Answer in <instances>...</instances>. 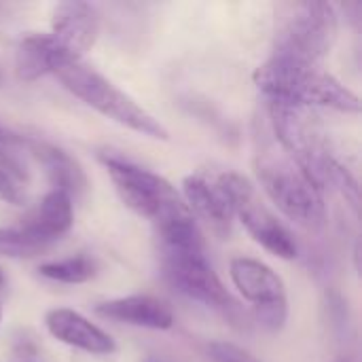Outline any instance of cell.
I'll return each instance as SVG.
<instances>
[{
    "instance_id": "6da1fadb",
    "label": "cell",
    "mask_w": 362,
    "mask_h": 362,
    "mask_svg": "<svg viewBox=\"0 0 362 362\" xmlns=\"http://www.w3.org/2000/svg\"><path fill=\"white\" fill-rule=\"evenodd\" d=\"M255 168L267 197L284 216L305 229H320L325 225L327 214L322 189L276 142L274 136L259 138Z\"/></svg>"
},
{
    "instance_id": "7a4b0ae2",
    "label": "cell",
    "mask_w": 362,
    "mask_h": 362,
    "mask_svg": "<svg viewBox=\"0 0 362 362\" xmlns=\"http://www.w3.org/2000/svg\"><path fill=\"white\" fill-rule=\"evenodd\" d=\"M255 85L267 102L297 108L327 106L341 112H361L358 95L320 66H301L272 57L255 70Z\"/></svg>"
},
{
    "instance_id": "3957f363",
    "label": "cell",
    "mask_w": 362,
    "mask_h": 362,
    "mask_svg": "<svg viewBox=\"0 0 362 362\" xmlns=\"http://www.w3.org/2000/svg\"><path fill=\"white\" fill-rule=\"evenodd\" d=\"M55 76L72 95L83 100L100 115L112 119L115 123L155 140L170 138L168 129L163 127V123H159V119H155L140 104H136L127 93H123L108 78H104L100 72L85 66L83 62L64 64L62 68L55 70Z\"/></svg>"
},
{
    "instance_id": "277c9868",
    "label": "cell",
    "mask_w": 362,
    "mask_h": 362,
    "mask_svg": "<svg viewBox=\"0 0 362 362\" xmlns=\"http://www.w3.org/2000/svg\"><path fill=\"white\" fill-rule=\"evenodd\" d=\"M100 161L108 170L123 204L136 214L161 225L170 218L191 212L176 189L159 174L115 153H102Z\"/></svg>"
},
{
    "instance_id": "5b68a950",
    "label": "cell",
    "mask_w": 362,
    "mask_h": 362,
    "mask_svg": "<svg viewBox=\"0 0 362 362\" xmlns=\"http://www.w3.org/2000/svg\"><path fill=\"white\" fill-rule=\"evenodd\" d=\"M339 32L337 8L329 2H301L278 30L272 57L301 66H318L333 49Z\"/></svg>"
},
{
    "instance_id": "8992f818",
    "label": "cell",
    "mask_w": 362,
    "mask_h": 362,
    "mask_svg": "<svg viewBox=\"0 0 362 362\" xmlns=\"http://www.w3.org/2000/svg\"><path fill=\"white\" fill-rule=\"evenodd\" d=\"M161 274L165 282L180 295L233 318L240 308L227 293L204 250L185 248H161Z\"/></svg>"
},
{
    "instance_id": "52a82bcc",
    "label": "cell",
    "mask_w": 362,
    "mask_h": 362,
    "mask_svg": "<svg viewBox=\"0 0 362 362\" xmlns=\"http://www.w3.org/2000/svg\"><path fill=\"white\" fill-rule=\"evenodd\" d=\"M216 180L221 182V187L225 189L231 202L233 216L242 221V225L246 227V231L252 235L257 244H261L265 250H269L272 255L284 261L297 259L299 248L295 238L278 221V216L259 202L255 187L250 185L248 178H244L238 172H223L216 176Z\"/></svg>"
},
{
    "instance_id": "ba28073f",
    "label": "cell",
    "mask_w": 362,
    "mask_h": 362,
    "mask_svg": "<svg viewBox=\"0 0 362 362\" xmlns=\"http://www.w3.org/2000/svg\"><path fill=\"white\" fill-rule=\"evenodd\" d=\"M229 274L242 297L252 303L257 320L269 331H280L288 318V299L282 278L269 265L248 257H235L229 265Z\"/></svg>"
},
{
    "instance_id": "9c48e42d",
    "label": "cell",
    "mask_w": 362,
    "mask_h": 362,
    "mask_svg": "<svg viewBox=\"0 0 362 362\" xmlns=\"http://www.w3.org/2000/svg\"><path fill=\"white\" fill-rule=\"evenodd\" d=\"M51 28V36L66 59L81 62L100 34V17L89 2H59L53 8Z\"/></svg>"
},
{
    "instance_id": "30bf717a",
    "label": "cell",
    "mask_w": 362,
    "mask_h": 362,
    "mask_svg": "<svg viewBox=\"0 0 362 362\" xmlns=\"http://www.w3.org/2000/svg\"><path fill=\"white\" fill-rule=\"evenodd\" d=\"M182 193H185V204L195 212L216 235L227 238L231 233L233 225V208L231 202L221 187V182L214 178H206L202 174H191L182 180Z\"/></svg>"
},
{
    "instance_id": "8fae6325",
    "label": "cell",
    "mask_w": 362,
    "mask_h": 362,
    "mask_svg": "<svg viewBox=\"0 0 362 362\" xmlns=\"http://www.w3.org/2000/svg\"><path fill=\"white\" fill-rule=\"evenodd\" d=\"M45 325L57 341L85 350L89 354H112L117 350L108 333H104L100 327H95L74 310H51L45 316Z\"/></svg>"
},
{
    "instance_id": "7c38bea8",
    "label": "cell",
    "mask_w": 362,
    "mask_h": 362,
    "mask_svg": "<svg viewBox=\"0 0 362 362\" xmlns=\"http://www.w3.org/2000/svg\"><path fill=\"white\" fill-rule=\"evenodd\" d=\"M95 314L106 320L153 329V331H168L174 327L172 310L163 301L148 295H132V297H121L100 303L95 308Z\"/></svg>"
},
{
    "instance_id": "4fadbf2b",
    "label": "cell",
    "mask_w": 362,
    "mask_h": 362,
    "mask_svg": "<svg viewBox=\"0 0 362 362\" xmlns=\"http://www.w3.org/2000/svg\"><path fill=\"white\" fill-rule=\"evenodd\" d=\"M74 223V208H72V197L66 195L64 191H49L42 202L25 216V221L19 225L23 231L34 235L36 240L45 244L57 242L62 235L70 231Z\"/></svg>"
},
{
    "instance_id": "5bb4252c",
    "label": "cell",
    "mask_w": 362,
    "mask_h": 362,
    "mask_svg": "<svg viewBox=\"0 0 362 362\" xmlns=\"http://www.w3.org/2000/svg\"><path fill=\"white\" fill-rule=\"evenodd\" d=\"M23 146H28V151L40 161V165L47 170V176L57 191H64L70 197L72 195L81 197L87 191V176L83 168L64 148L42 140H28V138H23Z\"/></svg>"
},
{
    "instance_id": "9a60e30c",
    "label": "cell",
    "mask_w": 362,
    "mask_h": 362,
    "mask_svg": "<svg viewBox=\"0 0 362 362\" xmlns=\"http://www.w3.org/2000/svg\"><path fill=\"white\" fill-rule=\"evenodd\" d=\"M64 64L70 62L51 34H30L17 45L15 72L25 83H32L45 74H55V70Z\"/></svg>"
},
{
    "instance_id": "2e32d148",
    "label": "cell",
    "mask_w": 362,
    "mask_h": 362,
    "mask_svg": "<svg viewBox=\"0 0 362 362\" xmlns=\"http://www.w3.org/2000/svg\"><path fill=\"white\" fill-rule=\"evenodd\" d=\"M98 267L89 257H70L62 261H51L38 267V274L47 280L62 284H83L95 276Z\"/></svg>"
},
{
    "instance_id": "e0dca14e",
    "label": "cell",
    "mask_w": 362,
    "mask_h": 362,
    "mask_svg": "<svg viewBox=\"0 0 362 362\" xmlns=\"http://www.w3.org/2000/svg\"><path fill=\"white\" fill-rule=\"evenodd\" d=\"M49 250V244L36 240L21 227H0V257L32 259Z\"/></svg>"
},
{
    "instance_id": "ac0fdd59",
    "label": "cell",
    "mask_w": 362,
    "mask_h": 362,
    "mask_svg": "<svg viewBox=\"0 0 362 362\" xmlns=\"http://www.w3.org/2000/svg\"><path fill=\"white\" fill-rule=\"evenodd\" d=\"M208 356L212 362H261L244 348L229 341H214L208 346Z\"/></svg>"
},
{
    "instance_id": "d6986e66",
    "label": "cell",
    "mask_w": 362,
    "mask_h": 362,
    "mask_svg": "<svg viewBox=\"0 0 362 362\" xmlns=\"http://www.w3.org/2000/svg\"><path fill=\"white\" fill-rule=\"evenodd\" d=\"M0 202L11 206H21L25 202V193L21 185L0 165Z\"/></svg>"
},
{
    "instance_id": "ffe728a7",
    "label": "cell",
    "mask_w": 362,
    "mask_h": 362,
    "mask_svg": "<svg viewBox=\"0 0 362 362\" xmlns=\"http://www.w3.org/2000/svg\"><path fill=\"white\" fill-rule=\"evenodd\" d=\"M15 144H23V136H17L11 129H6V127L0 125V151L2 148H11Z\"/></svg>"
},
{
    "instance_id": "44dd1931",
    "label": "cell",
    "mask_w": 362,
    "mask_h": 362,
    "mask_svg": "<svg viewBox=\"0 0 362 362\" xmlns=\"http://www.w3.org/2000/svg\"><path fill=\"white\" fill-rule=\"evenodd\" d=\"M333 362H356L354 358H350V356H341V358H337V361Z\"/></svg>"
},
{
    "instance_id": "7402d4cb",
    "label": "cell",
    "mask_w": 362,
    "mask_h": 362,
    "mask_svg": "<svg viewBox=\"0 0 362 362\" xmlns=\"http://www.w3.org/2000/svg\"><path fill=\"white\" fill-rule=\"evenodd\" d=\"M2 286H4V274L0 272V288H2Z\"/></svg>"
},
{
    "instance_id": "603a6c76",
    "label": "cell",
    "mask_w": 362,
    "mask_h": 362,
    "mask_svg": "<svg viewBox=\"0 0 362 362\" xmlns=\"http://www.w3.org/2000/svg\"><path fill=\"white\" fill-rule=\"evenodd\" d=\"M0 314H2V305H0Z\"/></svg>"
}]
</instances>
